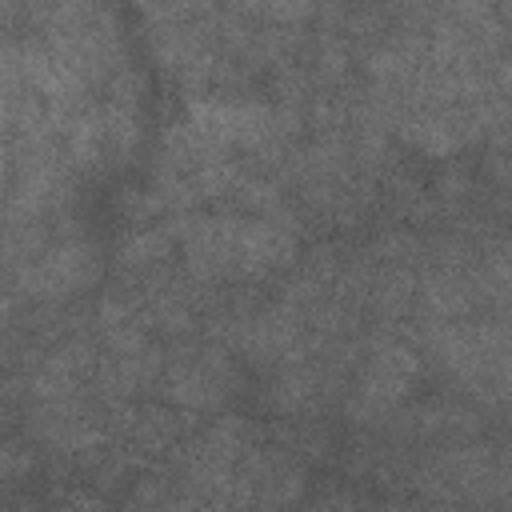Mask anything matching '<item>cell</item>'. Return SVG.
<instances>
[{
    "instance_id": "1",
    "label": "cell",
    "mask_w": 512,
    "mask_h": 512,
    "mask_svg": "<svg viewBox=\"0 0 512 512\" xmlns=\"http://www.w3.org/2000/svg\"><path fill=\"white\" fill-rule=\"evenodd\" d=\"M92 276H96V256H92V248L68 244V248H60V252L44 256V260L24 276V284H32V292H40V296H64V292H76L80 284H88Z\"/></svg>"
},
{
    "instance_id": "2",
    "label": "cell",
    "mask_w": 512,
    "mask_h": 512,
    "mask_svg": "<svg viewBox=\"0 0 512 512\" xmlns=\"http://www.w3.org/2000/svg\"><path fill=\"white\" fill-rule=\"evenodd\" d=\"M124 256H128V260H152V256H164V236H160V232H144V236H136V240L124 248Z\"/></svg>"
}]
</instances>
